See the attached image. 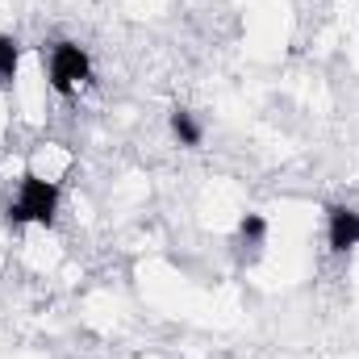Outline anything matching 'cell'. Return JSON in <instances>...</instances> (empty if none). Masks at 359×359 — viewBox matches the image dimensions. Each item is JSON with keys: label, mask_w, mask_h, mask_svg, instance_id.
<instances>
[{"label": "cell", "mask_w": 359, "mask_h": 359, "mask_svg": "<svg viewBox=\"0 0 359 359\" xmlns=\"http://www.w3.org/2000/svg\"><path fill=\"white\" fill-rule=\"evenodd\" d=\"M72 168H76V155H72L63 142H42V147L29 155V168H25V172H34V176H42V180H55V184H63V180L72 176Z\"/></svg>", "instance_id": "4"}, {"label": "cell", "mask_w": 359, "mask_h": 359, "mask_svg": "<svg viewBox=\"0 0 359 359\" xmlns=\"http://www.w3.org/2000/svg\"><path fill=\"white\" fill-rule=\"evenodd\" d=\"M59 205H63V184L25 172L17 180V196L8 201L4 217H8V226H55Z\"/></svg>", "instance_id": "1"}, {"label": "cell", "mask_w": 359, "mask_h": 359, "mask_svg": "<svg viewBox=\"0 0 359 359\" xmlns=\"http://www.w3.org/2000/svg\"><path fill=\"white\" fill-rule=\"evenodd\" d=\"M168 130H172V138H176L180 147H201V138H205V130H201V121H196V113L192 109H172L168 113Z\"/></svg>", "instance_id": "6"}, {"label": "cell", "mask_w": 359, "mask_h": 359, "mask_svg": "<svg viewBox=\"0 0 359 359\" xmlns=\"http://www.w3.org/2000/svg\"><path fill=\"white\" fill-rule=\"evenodd\" d=\"M326 247L334 255L359 251V209L355 205H330L326 209Z\"/></svg>", "instance_id": "3"}, {"label": "cell", "mask_w": 359, "mask_h": 359, "mask_svg": "<svg viewBox=\"0 0 359 359\" xmlns=\"http://www.w3.org/2000/svg\"><path fill=\"white\" fill-rule=\"evenodd\" d=\"M21 72V42L13 34H0V84H13Z\"/></svg>", "instance_id": "7"}, {"label": "cell", "mask_w": 359, "mask_h": 359, "mask_svg": "<svg viewBox=\"0 0 359 359\" xmlns=\"http://www.w3.org/2000/svg\"><path fill=\"white\" fill-rule=\"evenodd\" d=\"M268 243V217L264 213H243L238 217V230H234V251L238 259H255Z\"/></svg>", "instance_id": "5"}, {"label": "cell", "mask_w": 359, "mask_h": 359, "mask_svg": "<svg viewBox=\"0 0 359 359\" xmlns=\"http://www.w3.org/2000/svg\"><path fill=\"white\" fill-rule=\"evenodd\" d=\"M46 59V84L55 96H76L92 80V55L88 46L72 42V38H59L50 42V50H42Z\"/></svg>", "instance_id": "2"}]
</instances>
